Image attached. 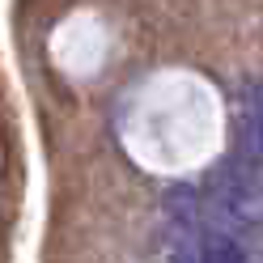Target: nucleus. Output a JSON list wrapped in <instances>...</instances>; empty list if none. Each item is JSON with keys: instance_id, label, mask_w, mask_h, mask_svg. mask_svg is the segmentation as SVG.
<instances>
[{"instance_id": "f257e3e1", "label": "nucleus", "mask_w": 263, "mask_h": 263, "mask_svg": "<svg viewBox=\"0 0 263 263\" xmlns=\"http://www.w3.org/2000/svg\"><path fill=\"white\" fill-rule=\"evenodd\" d=\"M204 263H246V255L229 234H208L204 238Z\"/></svg>"}]
</instances>
